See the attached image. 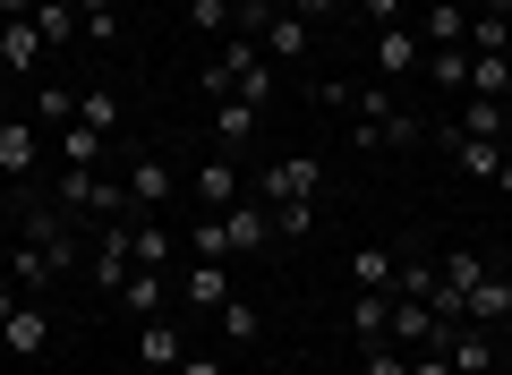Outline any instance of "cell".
Here are the masks:
<instances>
[{
  "label": "cell",
  "mask_w": 512,
  "mask_h": 375,
  "mask_svg": "<svg viewBox=\"0 0 512 375\" xmlns=\"http://www.w3.org/2000/svg\"><path fill=\"white\" fill-rule=\"evenodd\" d=\"M239 35H256L274 60H299V52L316 43V26L291 18V9H265V0H239Z\"/></svg>",
  "instance_id": "cell-1"
},
{
  "label": "cell",
  "mask_w": 512,
  "mask_h": 375,
  "mask_svg": "<svg viewBox=\"0 0 512 375\" xmlns=\"http://www.w3.org/2000/svg\"><path fill=\"white\" fill-rule=\"evenodd\" d=\"M316 188H325V162L316 154H282L274 171H256V197L265 205H299V197H316Z\"/></svg>",
  "instance_id": "cell-2"
},
{
  "label": "cell",
  "mask_w": 512,
  "mask_h": 375,
  "mask_svg": "<svg viewBox=\"0 0 512 375\" xmlns=\"http://www.w3.org/2000/svg\"><path fill=\"white\" fill-rule=\"evenodd\" d=\"M60 205H69V214H103V222H120L128 188H120V179H103V171H60Z\"/></svg>",
  "instance_id": "cell-3"
},
{
  "label": "cell",
  "mask_w": 512,
  "mask_h": 375,
  "mask_svg": "<svg viewBox=\"0 0 512 375\" xmlns=\"http://www.w3.org/2000/svg\"><path fill=\"white\" fill-rule=\"evenodd\" d=\"M120 188H128V205H137V214H154V205L180 197V171H171V154H137Z\"/></svg>",
  "instance_id": "cell-4"
},
{
  "label": "cell",
  "mask_w": 512,
  "mask_h": 375,
  "mask_svg": "<svg viewBox=\"0 0 512 375\" xmlns=\"http://www.w3.org/2000/svg\"><path fill=\"white\" fill-rule=\"evenodd\" d=\"M444 358H453V375H495V333L487 324H444Z\"/></svg>",
  "instance_id": "cell-5"
},
{
  "label": "cell",
  "mask_w": 512,
  "mask_h": 375,
  "mask_svg": "<svg viewBox=\"0 0 512 375\" xmlns=\"http://www.w3.org/2000/svg\"><path fill=\"white\" fill-rule=\"evenodd\" d=\"M197 197H205V214H231V205L248 197V179H239L231 154H205V162H197Z\"/></svg>",
  "instance_id": "cell-6"
},
{
  "label": "cell",
  "mask_w": 512,
  "mask_h": 375,
  "mask_svg": "<svg viewBox=\"0 0 512 375\" xmlns=\"http://www.w3.org/2000/svg\"><path fill=\"white\" fill-rule=\"evenodd\" d=\"M0 69H9V77H35V69H43L35 18H0Z\"/></svg>",
  "instance_id": "cell-7"
},
{
  "label": "cell",
  "mask_w": 512,
  "mask_h": 375,
  "mask_svg": "<svg viewBox=\"0 0 512 375\" xmlns=\"http://www.w3.org/2000/svg\"><path fill=\"white\" fill-rule=\"evenodd\" d=\"M43 341H52V316H43L35 299H18V316L0 324V350L9 358H43Z\"/></svg>",
  "instance_id": "cell-8"
},
{
  "label": "cell",
  "mask_w": 512,
  "mask_h": 375,
  "mask_svg": "<svg viewBox=\"0 0 512 375\" xmlns=\"http://www.w3.org/2000/svg\"><path fill=\"white\" fill-rule=\"evenodd\" d=\"M444 154L461 162V179H504V145H495V137H461V128H444Z\"/></svg>",
  "instance_id": "cell-9"
},
{
  "label": "cell",
  "mask_w": 512,
  "mask_h": 375,
  "mask_svg": "<svg viewBox=\"0 0 512 375\" xmlns=\"http://www.w3.org/2000/svg\"><path fill=\"white\" fill-rule=\"evenodd\" d=\"M26 248H43V265H52V273L77 265V231L60 214H26Z\"/></svg>",
  "instance_id": "cell-10"
},
{
  "label": "cell",
  "mask_w": 512,
  "mask_h": 375,
  "mask_svg": "<svg viewBox=\"0 0 512 375\" xmlns=\"http://www.w3.org/2000/svg\"><path fill=\"white\" fill-rule=\"evenodd\" d=\"M248 137H256V103H239V94H222L214 103V154H248Z\"/></svg>",
  "instance_id": "cell-11"
},
{
  "label": "cell",
  "mask_w": 512,
  "mask_h": 375,
  "mask_svg": "<svg viewBox=\"0 0 512 375\" xmlns=\"http://www.w3.org/2000/svg\"><path fill=\"white\" fill-rule=\"evenodd\" d=\"M35 35H43V52H69V43H86L77 0H35Z\"/></svg>",
  "instance_id": "cell-12"
},
{
  "label": "cell",
  "mask_w": 512,
  "mask_h": 375,
  "mask_svg": "<svg viewBox=\"0 0 512 375\" xmlns=\"http://www.w3.org/2000/svg\"><path fill=\"white\" fill-rule=\"evenodd\" d=\"M171 256H180V239H171L163 222H128V265L137 273H163Z\"/></svg>",
  "instance_id": "cell-13"
},
{
  "label": "cell",
  "mask_w": 512,
  "mask_h": 375,
  "mask_svg": "<svg viewBox=\"0 0 512 375\" xmlns=\"http://www.w3.org/2000/svg\"><path fill=\"white\" fill-rule=\"evenodd\" d=\"M222 231H231V248H265V239H274V205H265V197H239L231 214H222Z\"/></svg>",
  "instance_id": "cell-14"
},
{
  "label": "cell",
  "mask_w": 512,
  "mask_h": 375,
  "mask_svg": "<svg viewBox=\"0 0 512 375\" xmlns=\"http://www.w3.org/2000/svg\"><path fill=\"white\" fill-rule=\"evenodd\" d=\"M180 358H188L180 324H163V316H146V324H137V367H180Z\"/></svg>",
  "instance_id": "cell-15"
},
{
  "label": "cell",
  "mask_w": 512,
  "mask_h": 375,
  "mask_svg": "<svg viewBox=\"0 0 512 375\" xmlns=\"http://www.w3.org/2000/svg\"><path fill=\"white\" fill-rule=\"evenodd\" d=\"M419 60H427V43L410 35V26H376V69L384 77H410Z\"/></svg>",
  "instance_id": "cell-16"
},
{
  "label": "cell",
  "mask_w": 512,
  "mask_h": 375,
  "mask_svg": "<svg viewBox=\"0 0 512 375\" xmlns=\"http://www.w3.org/2000/svg\"><path fill=\"white\" fill-rule=\"evenodd\" d=\"M128 273H137V265H128V222H111V231L94 239V282H103L111 299H120V282H128Z\"/></svg>",
  "instance_id": "cell-17"
},
{
  "label": "cell",
  "mask_w": 512,
  "mask_h": 375,
  "mask_svg": "<svg viewBox=\"0 0 512 375\" xmlns=\"http://www.w3.org/2000/svg\"><path fill=\"white\" fill-rule=\"evenodd\" d=\"M350 111H359V128H350V137H359V145H384V128L402 120V111H393V94H384V86H359V94H350Z\"/></svg>",
  "instance_id": "cell-18"
},
{
  "label": "cell",
  "mask_w": 512,
  "mask_h": 375,
  "mask_svg": "<svg viewBox=\"0 0 512 375\" xmlns=\"http://www.w3.org/2000/svg\"><path fill=\"white\" fill-rule=\"evenodd\" d=\"M504 316H512V282H504V273H487V282L461 299V324H487V333H495Z\"/></svg>",
  "instance_id": "cell-19"
},
{
  "label": "cell",
  "mask_w": 512,
  "mask_h": 375,
  "mask_svg": "<svg viewBox=\"0 0 512 375\" xmlns=\"http://www.w3.org/2000/svg\"><path fill=\"white\" fill-rule=\"evenodd\" d=\"M188 307H197V316H222V307H231V273L197 256V265H188Z\"/></svg>",
  "instance_id": "cell-20"
},
{
  "label": "cell",
  "mask_w": 512,
  "mask_h": 375,
  "mask_svg": "<svg viewBox=\"0 0 512 375\" xmlns=\"http://www.w3.org/2000/svg\"><path fill=\"white\" fill-rule=\"evenodd\" d=\"M384 333L402 341V350H427V341H436V333H444V324H436V316H427V299H402V307H393V324H384Z\"/></svg>",
  "instance_id": "cell-21"
},
{
  "label": "cell",
  "mask_w": 512,
  "mask_h": 375,
  "mask_svg": "<svg viewBox=\"0 0 512 375\" xmlns=\"http://www.w3.org/2000/svg\"><path fill=\"white\" fill-rule=\"evenodd\" d=\"M103 128H86V120H69V128H60V162H69V171H94V162H103Z\"/></svg>",
  "instance_id": "cell-22"
},
{
  "label": "cell",
  "mask_w": 512,
  "mask_h": 375,
  "mask_svg": "<svg viewBox=\"0 0 512 375\" xmlns=\"http://www.w3.org/2000/svg\"><path fill=\"white\" fill-rule=\"evenodd\" d=\"M384 324H393V299H384V290H359V299H350V333H359V350L384 341Z\"/></svg>",
  "instance_id": "cell-23"
},
{
  "label": "cell",
  "mask_w": 512,
  "mask_h": 375,
  "mask_svg": "<svg viewBox=\"0 0 512 375\" xmlns=\"http://www.w3.org/2000/svg\"><path fill=\"white\" fill-rule=\"evenodd\" d=\"M393 273H402L393 248H359V256H350V290H393Z\"/></svg>",
  "instance_id": "cell-24"
},
{
  "label": "cell",
  "mask_w": 512,
  "mask_h": 375,
  "mask_svg": "<svg viewBox=\"0 0 512 375\" xmlns=\"http://www.w3.org/2000/svg\"><path fill=\"white\" fill-rule=\"evenodd\" d=\"M504 86H512V60H504V52H470V94L504 103Z\"/></svg>",
  "instance_id": "cell-25"
},
{
  "label": "cell",
  "mask_w": 512,
  "mask_h": 375,
  "mask_svg": "<svg viewBox=\"0 0 512 375\" xmlns=\"http://www.w3.org/2000/svg\"><path fill=\"white\" fill-rule=\"evenodd\" d=\"M120 307H128L137 324H146V316H163V273H128V282H120Z\"/></svg>",
  "instance_id": "cell-26"
},
{
  "label": "cell",
  "mask_w": 512,
  "mask_h": 375,
  "mask_svg": "<svg viewBox=\"0 0 512 375\" xmlns=\"http://www.w3.org/2000/svg\"><path fill=\"white\" fill-rule=\"evenodd\" d=\"M427 52H444V43H470V18H461V9H453V0H436V9H427Z\"/></svg>",
  "instance_id": "cell-27"
},
{
  "label": "cell",
  "mask_w": 512,
  "mask_h": 375,
  "mask_svg": "<svg viewBox=\"0 0 512 375\" xmlns=\"http://www.w3.org/2000/svg\"><path fill=\"white\" fill-rule=\"evenodd\" d=\"M0 171H35V128L0 120Z\"/></svg>",
  "instance_id": "cell-28"
},
{
  "label": "cell",
  "mask_w": 512,
  "mask_h": 375,
  "mask_svg": "<svg viewBox=\"0 0 512 375\" xmlns=\"http://www.w3.org/2000/svg\"><path fill=\"white\" fill-rule=\"evenodd\" d=\"M444 128H461V137H504V103L470 94V111H461V120H444Z\"/></svg>",
  "instance_id": "cell-29"
},
{
  "label": "cell",
  "mask_w": 512,
  "mask_h": 375,
  "mask_svg": "<svg viewBox=\"0 0 512 375\" xmlns=\"http://www.w3.org/2000/svg\"><path fill=\"white\" fill-rule=\"evenodd\" d=\"M419 69H427V77H436V86H444V94H461V86H470V52H453V43H444V52H427V60H419Z\"/></svg>",
  "instance_id": "cell-30"
},
{
  "label": "cell",
  "mask_w": 512,
  "mask_h": 375,
  "mask_svg": "<svg viewBox=\"0 0 512 375\" xmlns=\"http://www.w3.org/2000/svg\"><path fill=\"white\" fill-rule=\"evenodd\" d=\"M188 26H197V35H231V26H239V0H188Z\"/></svg>",
  "instance_id": "cell-31"
},
{
  "label": "cell",
  "mask_w": 512,
  "mask_h": 375,
  "mask_svg": "<svg viewBox=\"0 0 512 375\" xmlns=\"http://www.w3.org/2000/svg\"><path fill=\"white\" fill-rule=\"evenodd\" d=\"M470 52H512V18L478 9V18H470Z\"/></svg>",
  "instance_id": "cell-32"
},
{
  "label": "cell",
  "mask_w": 512,
  "mask_h": 375,
  "mask_svg": "<svg viewBox=\"0 0 512 375\" xmlns=\"http://www.w3.org/2000/svg\"><path fill=\"white\" fill-rule=\"evenodd\" d=\"M35 120L69 128V120H77V94H69V86H52V77H43V86H35Z\"/></svg>",
  "instance_id": "cell-33"
},
{
  "label": "cell",
  "mask_w": 512,
  "mask_h": 375,
  "mask_svg": "<svg viewBox=\"0 0 512 375\" xmlns=\"http://www.w3.org/2000/svg\"><path fill=\"white\" fill-rule=\"evenodd\" d=\"M77 120H86V128H103V137H111V128H120V103H111L103 86H86V94H77Z\"/></svg>",
  "instance_id": "cell-34"
},
{
  "label": "cell",
  "mask_w": 512,
  "mask_h": 375,
  "mask_svg": "<svg viewBox=\"0 0 512 375\" xmlns=\"http://www.w3.org/2000/svg\"><path fill=\"white\" fill-rule=\"evenodd\" d=\"M188 256H205V265H222V256H231V231H222V214H205V222H197Z\"/></svg>",
  "instance_id": "cell-35"
},
{
  "label": "cell",
  "mask_w": 512,
  "mask_h": 375,
  "mask_svg": "<svg viewBox=\"0 0 512 375\" xmlns=\"http://www.w3.org/2000/svg\"><path fill=\"white\" fill-rule=\"evenodd\" d=\"M9 273H18V290H26V299H35V290L52 282V265H43V248H18V256H9Z\"/></svg>",
  "instance_id": "cell-36"
},
{
  "label": "cell",
  "mask_w": 512,
  "mask_h": 375,
  "mask_svg": "<svg viewBox=\"0 0 512 375\" xmlns=\"http://www.w3.org/2000/svg\"><path fill=\"white\" fill-rule=\"evenodd\" d=\"M214 324H222V341H256V307H248V299H231Z\"/></svg>",
  "instance_id": "cell-37"
},
{
  "label": "cell",
  "mask_w": 512,
  "mask_h": 375,
  "mask_svg": "<svg viewBox=\"0 0 512 375\" xmlns=\"http://www.w3.org/2000/svg\"><path fill=\"white\" fill-rule=\"evenodd\" d=\"M367 375H410V358L384 350V341H367Z\"/></svg>",
  "instance_id": "cell-38"
},
{
  "label": "cell",
  "mask_w": 512,
  "mask_h": 375,
  "mask_svg": "<svg viewBox=\"0 0 512 375\" xmlns=\"http://www.w3.org/2000/svg\"><path fill=\"white\" fill-rule=\"evenodd\" d=\"M299 231H308V197H299V205H274V239H299Z\"/></svg>",
  "instance_id": "cell-39"
},
{
  "label": "cell",
  "mask_w": 512,
  "mask_h": 375,
  "mask_svg": "<svg viewBox=\"0 0 512 375\" xmlns=\"http://www.w3.org/2000/svg\"><path fill=\"white\" fill-rule=\"evenodd\" d=\"M410 375H453V358H444V333H436V341H427V350H419V358H410Z\"/></svg>",
  "instance_id": "cell-40"
},
{
  "label": "cell",
  "mask_w": 512,
  "mask_h": 375,
  "mask_svg": "<svg viewBox=\"0 0 512 375\" xmlns=\"http://www.w3.org/2000/svg\"><path fill=\"white\" fill-rule=\"evenodd\" d=\"M350 9H359L367 26H402V0H350Z\"/></svg>",
  "instance_id": "cell-41"
},
{
  "label": "cell",
  "mask_w": 512,
  "mask_h": 375,
  "mask_svg": "<svg viewBox=\"0 0 512 375\" xmlns=\"http://www.w3.org/2000/svg\"><path fill=\"white\" fill-rule=\"evenodd\" d=\"M18 299H26V290H18V273H9V265H0V324H9V316H18Z\"/></svg>",
  "instance_id": "cell-42"
},
{
  "label": "cell",
  "mask_w": 512,
  "mask_h": 375,
  "mask_svg": "<svg viewBox=\"0 0 512 375\" xmlns=\"http://www.w3.org/2000/svg\"><path fill=\"white\" fill-rule=\"evenodd\" d=\"M333 9H350V0H291V18H308V26H316V18H333Z\"/></svg>",
  "instance_id": "cell-43"
},
{
  "label": "cell",
  "mask_w": 512,
  "mask_h": 375,
  "mask_svg": "<svg viewBox=\"0 0 512 375\" xmlns=\"http://www.w3.org/2000/svg\"><path fill=\"white\" fill-rule=\"evenodd\" d=\"M180 375H222V358H205V350H188V358H180Z\"/></svg>",
  "instance_id": "cell-44"
},
{
  "label": "cell",
  "mask_w": 512,
  "mask_h": 375,
  "mask_svg": "<svg viewBox=\"0 0 512 375\" xmlns=\"http://www.w3.org/2000/svg\"><path fill=\"white\" fill-rule=\"evenodd\" d=\"M0 18H35V0H0Z\"/></svg>",
  "instance_id": "cell-45"
},
{
  "label": "cell",
  "mask_w": 512,
  "mask_h": 375,
  "mask_svg": "<svg viewBox=\"0 0 512 375\" xmlns=\"http://www.w3.org/2000/svg\"><path fill=\"white\" fill-rule=\"evenodd\" d=\"M103 9H111V0H77V18H103Z\"/></svg>",
  "instance_id": "cell-46"
},
{
  "label": "cell",
  "mask_w": 512,
  "mask_h": 375,
  "mask_svg": "<svg viewBox=\"0 0 512 375\" xmlns=\"http://www.w3.org/2000/svg\"><path fill=\"white\" fill-rule=\"evenodd\" d=\"M487 9H495V18H512V0H487Z\"/></svg>",
  "instance_id": "cell-47"
},
{
  "label": "cell",
  "mask_w": 512,
  "mask_h": 375,
  "mask_svg": "<svg viewBox=\"0 0 512 375\" xmlns=\"http://www.w3.org/2000/svg\"><path fill=\"white\" fill-rule=\"evenodd\" d=\"M495 188H504V197H512V162H504V179H495Z\"/></svg>",
  "instance_id": "cell-48"
},
{
  "label": "cell",
  "mask_w": 512,
  "mask_h": 375,
  "mask_svg": "<svg viewBox=\"0 0 512 375\" xmlns=\"http://www.w3.org/2000/svg\"><path fill=\"white\" fill-rule=\"evenodd\" d=\"M0 120H9V86H0Z\"/></svg>",
  "instance_id": "cell-49"
},
{
  "label": "cell",
  "mask_w": 512,
  "mask_h": 375,
  "mask_svg": "<svg viewBox=\"0 0 512 375\" xmlns=\"http://www.w3.org/2000/svg\"><path fill=\"white\" fill-rule=\"evenodd\" d=\"M111 375H146V367H111Z\"/></svg>",
  "instance_id": "cell-50"
}]
</instances>
